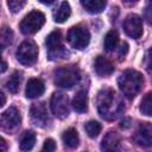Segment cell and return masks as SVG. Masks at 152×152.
Returning <instances> with one entry per match:
<instances>
[{
  "instance_id": "1",
  "label": "cell",
  "mask_w": 152,
  "mask_h": 152,
  "mask_svg": "<svg viewBox=\"0 0 152 152\" xmlns=\"http://www.w3.org/2000/svg\"><path fill=\"white\" fill-rule=\"evenodd\" d=\"M96 104L100 115L106 120H114L125 110L120 96L110 88H104L99 91Z\"/></svg>"
},
{
  "instance_id": "2",
  "label": "cell",
  "mask_w": 152,
  "mask_h": 152,
  "mask_svg": "<svg viewBox=\"0 0 152 152\" xmlns=\"http://www.w3.org/2000/svg\"><path fill=\"white\" fill-rule=\"evenodd\" d=\"M144 84L142 75L133 69L125 70L118 78V86L121 93L129 100H133Z\"/></svg>"
},
{
  "instance_id": "3",
  "label": "cell",
  "mask_w": 152,
  "mask_h": 152,
  "mask_svg": "<svg viewBox=\"0 0 152 152\" xmlns=\"http://www.w3.org/2000/svg\"><path fill=\"white\" fill-rule=\"evenodd\" d=\"M81 78L80 70L75 65L61 66L53 72L55 84L61 88H71L74 87Z\"/></svg>"
},
{
  "instance_id": "4",
  "label": "cell",
  "mask_w": 152,
  "mask_h": 152,
  "mask_svg": "<svg viewBox=\"0 0 152 152\" xmlns=\"http://www.w3.org/2000/svg\"><path fill=\"white\" fill-rule=\"evenodd\" d=\"M17 59L23 65H33L38 59V46L31 39L24 40L17 49Z\"/></svg>"
},
{
  "instance_id": "5",
  "label": "cell",
  "mask_w": 152,
  "mask_h": 152,
  "mask_svg": "<svg viewBox=\"0 0 152 152\" xmlns=\"http://www.w3.org/2000/svg\"><path fill=\"white\" fill-rule=\"evenodd\" d=\"M44 23L45 15L40 11H32L23 18L19 27L24 34H34L43 27Z\"/></svg>"
},
{
  "instance_id": "6",
  "label": "cell",
  "mask_w": 152,
  "mask_h": 152,
  "mask_svg": "<svg viewBox=\"0 0 152 152\" xmlns=\"http://www.w3.org/2000/svg\"><path fill=\"white\" fill-rule=\"evenodd\" d=\"M66 40L69 42V44L72 48L82 50L88 46V44L90 42V33L86 27H83L81 25H76V26H72L68 31Z\"/></svg>"
},
{
  "instance_id": "7",
  "label": "cell",
  "mask_w": 152,
  "mask_h": 152,
  "mask_svg": "<svg viewBox=\"0 0 152 152\" xmlns=\"http://www.w3.org/2000/svg\"><path fill=\"white\" fill-rule=\"evenodd\" d=\"M45 44H46V46H48L49 57H50L51 59L64 58V57L68 55V52H66V50L64 49V45H63L61 31H58V30L52 31V32L46 37Z\"/></svg>"
},
{
  "instance_id": "8",
  "label": "cell",
  "mask_w": 152,
  "mask_h": 152,
  "mask_svg": "<svg viewBox=\"0 0 152 152\" xmlns=\"http://www.w3.org/2000/svg\"><path fill=\"white\" fill-rule=\"evenodd\" d=\"M50 106H51V110H52L55 116H57L59 119H64L69 115L70 106H69L68 95H65L63 93H59V91L53 93L52 97H51Z\"/></svg>"
},
{
  "instance_id": "9",
  "label": "cell",
  "mask_w": 152,
  "mask_h": 152,
  "mask_svg": "<svg viewBox=\"0 0 152 152\" xmlns=\"http://www.w3.org/2000/svg\"><path fill=\"white\" fill-rule=\"evenodd\" d=\"M21 122L20 114L15 107H10L0 115V129L5 132H13L15 131Z\"/></svg>"
},
{
  "instance_id": "10",
  "label": "cell",
  "mask_w": 152,
  "mask_h": 152,
  "mask_svg": "<svg viewBox=\"0 0 152 152\" xmlns=\"http://www.w3.org/2000/svg\"><path fill=\"white\" fill-rule=\"evenodd\" d=\"M124 30L127 36L139 39L142 36V20L138 14H128L124 21Z\"/></svg>"
},
{
  "instance_id": "11",
  "label": "cell",
  "mask_w": 152,
  "mask_h": 152,
  "mask_svg": "<svg viewBox=\"0 0 152 152\" xmlns=\"http://www.w3.org/2000/svg\"><path fill=\"white\" fill-rule=\"evenodd\" d=\"M134 141L144 147H150L152 145V127L150 122H144L139 126L137 133L133 137Z\"/></svg>"
},
{
  "instance_id": "12",
  "label": "cell",
  "mask_w": 152,
  "mask_h": 152,
  "mask_svg": "<svg viewBox=\"0 0 152 152\" xmlns=\"http://www.w3.org/2000/svg\"><path fill=\"white\" fill-rule=\"evenodd\" d=\"M30 114H31L32 121L37 126L44 127L48 124V121H49L48 110H46V107H45V104L43 102H40V103H33L32 107H31Z\"/></svg>"
},
{
  "instance_id": "13",
  "label": "cell",
  "mask_w": 152,
  "mask_h": 152,
  "mask_svg": "<svg viewBox=\"0 0 152 152\" xmlns=\"http://www.w3.org/2000/svg\"><path fill=\"white\" fill-rule=\"evenodd\" d=\"M45 91V86L44 82L40 78H30L26 89H25V95L27 99H37L42 96Z\"/></svg>"
},
{
  "instance_id": "14",
  "label": "cell",
  "mask_w": 152,
  "mask_h": 152,
  "mask_svg": "<svg viewBox=\"0 0 152 152\" xmlns=\"http://www.w3.org/2000/svg\"><path fill=\"white\" fill-rule=\"evenodd\" d=\"M94 70L99 76H108L114 71V65L113 63L106 58L104 56H97L94 61Z\"/></svg>"
},
{
  "instance_id": "15",
  "label": "cell",
  "mask_w": 152,
  "mask_h": 152,
  "mask_svg": "<svg viewBox=\"0 0 152 152\" xmlns=\"http://www.w3.org/2000/svg\"><path fill=\"white\" fill-rule=\"evenodd\" d=\"M120 145V137L116 132L110 131L108 132L101 142V150L103 151H115L119 148Z\"/></svg>"
},
{
  "instance_id": "16",
  "label": "cell",
  "mask_w": 152,
  "mask_h": 152,
  "mask_svg": "<svg viewBox=\"0 0 152 152\" xmlns=\"http://www.w3.org/2000/svg\"><path fill=\"white\" fill-rule=\"evenodd\" d=\"M82 7L89 13H100L104 10L107 0H81Z\"/></svg>"
},
{
  "instance_id": "17",
  "label": "cell",
  "mask_w": 152,
  "mask_h": 152,
  "mask_svg": "<svg viewBox=\"0 0 152 152\" xmlns=\"http://www.w3.org/2000/svg\"><path fill=\"white\" fill-rule=\"evenodd\" d=\"M72 107L77 113H84L88 109V96L87 93L80 90L72 99Z\"/></svg>"
},
{
  "instance_id": "18",
  "label": "cell",
  "mask_w": 152,
  "mask_h": 152,
  "mask_svg": "<svg viewBox=\"0 0 152 152\" xmlns=\"http://www.w3.org/2000/svg\"><path fill=\"white\" fill-rule=\"evenodd\" d=\"M62 140L66 147L75 148L78 146V142H80L78 132L75 128H68L66 131H64V133L62 135Z\"/></svg>"
},
{
  "instance_id": "19",
  "label": "cell",
  "mask_w": 152,
  "mask_h": 152,
  "mask_svg": "<svg viewBox=\"0 0 152 152\" xmlns=\"http://www.w3.org/2000/svg\"><path fill=\"white\" fill-rule=\"evenodd\" d=\"M71 14V7L68 1H63L59 7L53 12V20L58 24L64 23Z\"/></svg>"
},
{
  "instance_id": "20",
  "label": "cell",
  "mask_w": 152,
  "mask_h": 152,
  "mask_svg": "<svg viewBox=\"0 0 152 152\" xmlns=\"http://www.w3.org/2000/svg\"><path fill=\"white\" fill-rule=\"evenodd\" d=\"M36 142V134L32 131H25L19 139V147L21 151H30Z\"/></svg>"
},
{
  "instance_id": "21",
  "label": "cell",
  "mask_w": 152,
  "mask_h": 152,
  "mask_svg": "<svg viewBox=\"0 0 152 152\" xmlns=\"http://www.w3.org/2000/svg\"><path fill=\"white\" fill-rule=\"evenodd\" d=\"M119 42V34L115 30H110L107 32L106 37H104V42H103V46L107 51H113Z\"/></svg>"
},
{
  "instance_id": "22",
  "label": "cell",
  "mask_w": 152,
  "mask_h": 152,
  "mask_svg": "<svg viewBox=\"0 0 152 152\" xmlns=\"http://www.w3.org/2000/svg\"><path fill=\"white\" fill-rule=\"evenodd\" d=\"M20 83H21V72L14 71V72L12 74V76L7 80V82H6V88H7L11 93L15 94V93L19 90Z\"/></svg>"
},
{
  "instance_id": "23",
  "label": "cell",
  "mask_w": 152,
  "mask_h": 152,
  "mask_svg": "<svg viewBox=\"0 0 152 152\" xmlns=\"http://www.w3.org/2000/svg\"><path fill=\"white\" fill-rule=\"evenodd\" d=\"M84 131L88 134V137L96 138L101 132V124L95 120H90L84 125Z\"/></svg>"
},
{
  "instance_id": "24",
  "label": "cell",
  "mask_w": 152,
  "mask_h": 152,
  "mask_svg": "<svg viewBox=\"0 0 152 152\" xmlns=\"http://www.w3.org/2000/svg\"><path fill=\"white\" fill-rule=\"evenodd\" d=\"M151 93H147L144 99L141 100V104H140V112L147 116H151Z\"/></svg>"
},
{
  "instance_id": "25",
  "label": "cell",
  "mask_w": 152,
  "mask_h": 152,
  "mask_svg": "<svg viewBox=\"0 0 152 152\" xmlns=\"http://www.w3.org/2000/svg\"><path fill=\"white\" fill-rule=\"evenodd\" d=\"M26 0H7V6L12 13H18L25 6Z\"/></svg>"
},
{
  "instance_id": "26",
  "label": "cell",
  "mask_w": 152,
  "mask_h": 152,
  "mask_svg": "<svg viewBox=\"0 0 152 152\" xmlns=\"http://www.w3.org/2000/svg\"><path fill=\"white\" fill-rule=\"evenodd\" d=\"M0 37H1V40L7 45L12 42V37H13V32L11 31L10 27L7 26H4L2 30L0 31Z\"/></svg>"
},
{
  "instance_id": "27",
  "label": "cell",
  "mask_w": 152,
  "mask_h": 152,
  "mask_svg": "<svg viewBox=\"0 0 152 152\" xmlns=\"http://www.w3.org/2000/svg\"><path fill=\"white\" fill-rule=\"evenodd\" d=\"M56 150V142L52 139H46L43 145V151H55Z\"/></svg>"
},
{
  "instance_id": "28",
  "label": "cell",
  "mask_w": 152,
  "mask_h": 152,
  "mask_svg": "<svg viewBox=\"0 0 152 152\" xmlns=\"http://www.w3.org/2000/svg\"><path fill=\"white\" fill-rule=\"evenodd\" d=\"M1 52H2V45L0 43V72H4L7 70V63L5 61H2L1 58Z\"/></svg>"
},
{
  "instance_id": "29",
  "label": "cell",
  "mask_w": 152,
  "mask_h": 152,
  "mask_svg": "<svg viewBox=\"0 0 152 152\" xmlns=\"http://www.w3.org/2000/svg\"><path fill=\"white\" fill-rule=\"evenodd\" d=\"M127 51H128V44L127 43H122L121 46H120V49H119V56L120 57L125 56L127 53Z\"/></svg>"
},
{
  "instance_id": "30",
  "label": "cell",
  "mask_w": 152,
  "mask_h": 152,
  "mask_svg": "<svg viewBox=\"0 0 152 152\" xmlns=\"http://www.w3.org/2000/svg\"><path fill=\"white\" fill-rule=\"evenodd\" d=\"M6 150H7V142L5 141L4 138L0 137V152L1 151H6Z\"/></svg>"
},
{
  "instance_id": "31",
  "label": "cell",
  "mask_w": 152,
  "mask_h": 152,
  "mask_svg": "<svg viewBox=\"0 0 152 152\" xmlns=\"http://www.w3.org/2000/svg\"><path fill=\"white\" fill-rule=\"evenodd\" d=\"M5 102H6V97H5V95H4V93L0 90V108L5 104Z\"/></svg>"
},
{
  "instance_id": "32",
  "label": "cell",
  "mask_w": 152,
  "mask_h": 152,
  "mask_svg": "<svg viewBox=\"0 0 152 152\" xmlns=\"http://www.w3.org/2000/svg\"><path fill=\"white\" fill-rule=\"evenodd\" d=\"M128 121H129V119H127V120H125V121H121L120 126H121V127H125V128H127V127L129 126V124H127Z\"/></svg>"
},
{
  "instance_id": "33",
  "label": "cell",
  "mask_w": 152,
  "mask_h": 152,
  "mask_svg": "<svg viewBox=\"0 0 152 152\" xmlns=\"http://www.w3.org/2000/svg\"><path fill=\"white\" fill-rule=\"evenodd\" d=\"M42 4H44V5H50V4H52L55 0H39Z\"/></svg>"
},
{
  "instance_id": "34",
  "label": "cell",
  "mask_w": 152,
  "mask_h": 152,
  "mask_svg": "<svg viewBox=\"0 0 152 152\" xmlns=\"http://www.w3.org/2000/svg\"><path fill=\"white\" fill-rule=\"evenodd\" d=\"M122 1H126V2H133V1H137V0H122Z\"/></svg>"
}]
</instances>
